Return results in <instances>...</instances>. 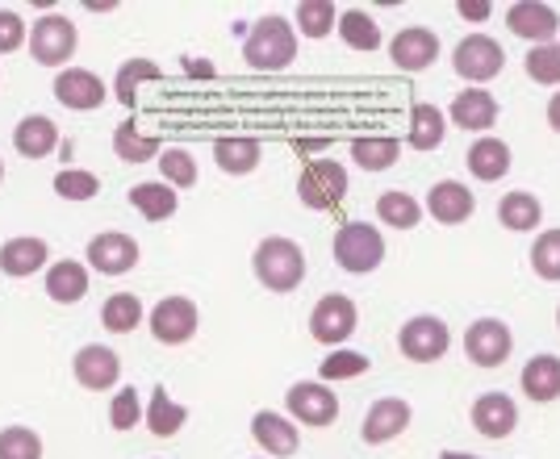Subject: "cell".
I'll return each mask as SVG.
<instances>
[{
    "mask_svg": "<svg viewBox=\"0 0 560 459\" xmlns=\"http://www.w3.org/2000/svg\"><path fill=\"white\" fill-rule=\"evenodd\" d=\"M243 59H247V68L256 71H284L293 59H298V34H293V25L284 22V17H259L252 25V34H247V43H243Z\"/></svg>",
    "mask_w": 560,
    "mask_h": 459,
    "instance_id": "cell-1",
    "label": "cell"
},
{
    "mask_svg": "<svg viewBox=\"0 0 560 459\" xmlns=\"http://www.w3.org/2000/svg\"><path fill=\"white\" fill-rule=\"evenodd\" d=\"M256 280L268 289V293H293L305 275V251L293 243V238H264L256 247Z\"/></svg>",
    "mask_w": 560,
    "mask_h": 459,
    "instance_id": "cell-2",
    "label": "cell"
},
{
    "mask_svg": "<svg viewBox=\"0 0 560 459\" xmlns=\"http://www.w3.org/2000/svg\"><path fill=\"white\" fill-rule=\"evenodd\" d=\"M330 251H335V263L351 275H369L381 268V259H385V238H381V229L369 226V222H343V226L335 229V243H330Z\"/></svg>",
    "mask_w": 560,
    "mask_h": 459,
    "instance_id": "cell-3",
    "label": "cell"
},
{
    "mask_svg": "<svg viewBox=\"0 0 560 459\" xmlns=\"http://www.w3.org/2000/svg\"><path fill=\"white\" fill-rule=\"evenodd\" d=\"M452 68H456V75L468 80L472 89H481V84H490L493 75H502L506 50H502V43L490 38V34H468V38H460L456 50H452Z\"/></svg>",
    "mask_w": 560,
    "mask_h": 459,
    "instance_id": "cell-4",
    "label": "cell"
},
{
    "mask_svg": "<svg viewBox=\"0 0 560 459\" xmlns=\"http://www.w3.org/2000/svg\"><path fill=\"white\" fill-rule=\"evenodd\" d=\"M514 334L502 318H477L465 330V355L477 367H502L511 360Z\"/></svg>",
    "mask_w": 560,
    "mask_h": 459,
    "instance_id": "cell-5",
    "label": "cell"
},
{
    "mask_svg": "<svg viewBox=\"0 0 560 459\" xmlns=\"http://www.w3.org/2000/svg\"><path fill=\"white\" fill-rule=\"evenodd\" d=\"M75 43H80L75 25L68 17H59V13H47L43 22L30 30V55L43 68H63L71 55H75Z\"/></svg>",
    "mask_w": 560,
    "mask_h": 459,
    "instance_id": "cell-6",
    "label": "cell"
},
{
    "mask_svg": "<svg viewBox=\"0 0 560 459\" xmlns=\"http://www.w3.org/2000/svg\"><path fill=\"white\" fill-rule=\"evenodd\" d=\"M397 346H401V355H406V360H415V364H435V360H444L447 355L452 334H447V326L440 318L422 314V318H410L406 326H401Z\"/></svg>",
    "mask_w": 560,
    "mask_h": 459,
    "instance_id": "cell-7",
    "label": "cell"
},
{
    "mask_svg": "<svg viewBox=\"0 0 560 459\" xmlns=\"http://www.w3.org/2000/svg\"><path fill=\"white\" fill-rule=\"evenodd\" d=\"M284 405L302 426H314V431H323L339 417V397L323 380H298L293 389L284 392Z\"/></svg>",
    "mask_w": 560,
    "mask_h": 459,
    "instance_id": "cell-8",
    "label": "cell"
},
{
    "mask_svg": "<svg viewBox=\"0 0 560 459\" xmlns=\"http://www.w3.org/2000/svg\"><path fill=\"white\" fill-rule=\"evenodd\" d=\"M298 192H302V205L310 209H335L343 197H348V172L335 160H314L302 172L298 180Z\"/></svg>",
    "mask_w": 560,
    "mask_h": 459,
    "instance_id": "cell-9",
    "label": "cell"
},
{
    "mask_svg": "<svg viewBox=\"0 0 560 459\" xmlns=\"http://www.w3.org/2000/svg\"><path fill=\"white\" fill-rule=\"evenodd\" d=\"M355 321H360L355 301L343 297V293H330V297H323L314 305V314H310V334H314L318 343L339 346L355 334Z\"/></svg>",
    "mask_w": 560,
    "mask_h": 459,
    "instance_id": "cell-10",
    "label": "cell"
},
{
    "mask_svg": "<svg viewBox=\"0 0 560 459\" xmlns=\"http://www.w3.org/2000/svg\"><path fill=\"white\" fill-rule=\"evenodd\" d=\"M389 59H394L397 71H427L440 59V34L427 30V25H406L389 43Z\"/></svg>",
    "mask_w": 560,
    "mask_h": 459,
    "instance_id": "cell-11",
    "label": "cell"
},
{
    "mask_svg": "<svg viewBox=\"0 0 560 459\" xmlns=\"http://www.w3.org/2000/svg\"><path fill=\"white\" fill-rule=\"evenodd\" d=\"M147 321H151V334L164 346H180L197 334V305L188 297H164Z\"/></svg>",
    "mask_w": 560,
    "mask_h": 459,
    "instance_id": "cell-12",
    "label": "cell"
},
{
    "mask_svg": "<svg viewBox=\"0 0 560 459\" xmlns=\"http://www.w3.org/2000/svg\"><path fill=\"white\" fill-rule=\"evenodd\" d=\"M506 25H511L514 38H527L532 46H548L560 30V13L552 4H539V0H518L506 9Z\"/></svg>",
    "mask_w": 560,
    "mask_h": 459,
    "instance_id": "cell-13",
    "label": "cell"
},
{
    "mask_svg": "<svg viewBox=\"0 0 560 459\" xmlns=\"http://www.w3.org/2000/svg\"><path fill=\"white\" fill-rule=\"evenodd\" d=\"M84 259L101 275H126L135 272V263H139V243L130 234H121V229H109V234H96L93 243H89Z\"/></svg>",
    "mask_w": 560,
    "mask_h": 459,
    "instance_id": "cell-14",
    "label": "cell"
},
{
    "mask_svg": "<svg viewBox=\"0 0 560 459\" xmlns=\"http://www.w3.org/2000/svg\"><path fill=\"white\" fill-rule=\"evenodd\" d=\"M55 96H59V105L63 109H101L105 105V80L101 75H93V71H84V68H68V71H59V80H55Z\"/></svg>",
    "mask_w": 560,
    "mask_h": 459,
    "instance_id": "cell-15",
    "label": "cell"
},
{
    "mask_svg": "<svg viewBox=\"0 0 560 459\" xmlns=\"http://www.w3.org/2000/svg\"><path fill=\"white\" fill-rule=\"evenodd\" d=\"M117 376H121V355L109 351V346L101 343H89L80 346V355H75V380L84 385V389H114Z\"/></svg>",
    "mask_w": 560,
    "mask_h": 459,
    "instance_id": "cell-16",
    "label": "cell"
},
{
    "mask_svg": "<svg viewBox=\"0 0 560 459\" xmlns=\"http://www.w3.org/2000/svg\"><path fill=\"white\" fill-rule=\"evenodd\" d=\"M406 426H410V405L401 401V397H381L373 401V410L364 413V443H394L397 435H406Z\"/></svg>",
    "mask_w": 560,
    "mask_h": 459,
    "instance_id": "cell-17",
    "label": "cell"
},
{
    "mask_svg": "<svg viewBox=\"0 0 560 459\" xmlns=\"http://www.w3.org/2000/svg\"><path fill=\"white\" fill-rule=\"evenodd\" d=\"M472 426H477V435L486 438H506L518 426L514 397H506V392H481L472 401Z\"/></svg>",
    "mask_w": 560,
    "mask_h": 459,
    "instance_id": "cell-18",
    "label": "cell"
},
{
    "mask_svg": "<svg viewBox=\"0 0 560 459\" xmlns=\"http://www.w3.org/2000/svg\"><path fill=\"white\" fill-rule=\"evenodd\" d=\"M472 209H477L472 192L456 180H440L431 192H427V213H431L440 226H460V222L472 217Z\"/></svg>",
    "mask_w": 560,
    "mask_h": 459,
    "instance_id": "cell-19",
    "label": "cell"
},
{
    "mask_svg": "<svg viewBox=\"0 0 560 459\" xmlns=\"http://www.w3.org/2000/svg\"><path fill=\"white\" fill-rule=\"evenodd\" d=\"M252 438H256L268 456H280V459H289L298 451V443H302L298 426H293L289 417H280L277 410H259L256 417H252Z\"/></svg>",
    "mask_w": 560,
    "mask_h": 459,
    "instance_id": "cell-20",
    "label": "cell"
},
{
    "mask_svg": "<svg viewBox=\"0 0 560 459\" xmlns=\"http://www.w3.org/2000/svg\"><path fill=\"white\" fill-rule=\"evenodd\" d=\"M447 117H452V126H460V130H481V134H486L493 121H498V101L481 89H465V92H456Z\"/></svg>",
    "mask_w": 560,
    "mask_h": 459,
    "instance_id": "cell-21",
    "label": "cell"
},
{
    "mask_svg": "<svg viewBox=\"0 0 560 459\" xmlns=\"http://www.w3.org/2000/svg\"><path fill=\"white\" fill-rule=\"evenodd\" d=\"M468 172L481 184L502 180V176L511 172V146H506L502 138H477V142L468 146Z\"/></svg>",
    "mask_w": 560,
    "mask_h": 459,
    "instance_id": "cell-22",
    "label": "cell"
},
{
    "mask_svg": "<svg viewBox=\"0 0 560 459\" xmlns=\"http://www.w3.org/2000/svg\"><path fill=\"white\" fill-rule=\"evenodd\" d=\"M518 385L523 392L532 397V401H557L560 397V360L557 355H532L527 367H523V376H518Z\"/></svg>",
    "mask_w": 560,
    "mask_h": 459,
    "instance_id": "cell-23",
    "label": "cell"
},
{
    "mask_svg": "<svg viewBox=\"0 0 560 459\" xmlns=\"http://www.w3.org/2000/svg\"><path fill=\"white\" fill-rule=\"evenodd\" d=\"M84 293H89V272H84V263H75V259L50 263L47 297L55 301V305H75V301H84Z\"/></svg>",
    "mask_w": 560,
    "mask_h": 459,
    "instance_id": "cell-24",
    "label": "cell"
},
{
    "mask_svg": "<svg viewBox=\"0 0 560 459\" xmlns=\"http://www.w3.org/2000/svg\"><path fill=\"white\" fill-rule=\"evenodd\" d=\"M13 146L22 151L25 160H47L50 151L59 146V130H55V121L50 117H43V114H30L13 130Z\"/></svg>",
    "mask_w": 560,
    "mask_h": 459,
    "instance_id": "cell-25",
    "label": "cell"
},
{
    "mask_svg": "<svg viewBox=\"0 0 560 459\" xmlns=\"http://www.w3.org/2000/svg\"><path fill=\"white\" fill-rule=\"evenodd\" d=\"M213 163H218L226 176H247V172L259 167V142L243 134L218 138V142H213Z\"/></svg>",
    "mask_w": 560,
    "mask_h": 459,
    "instance_id": "cell-26",
    "label": "cell"
},
{
    "mask_svg": "<svg viewBox=\"0 0 560 459\" xmlns=\"http://www.w3.org/2000/svg\"><path fill=\"white\" fill-rule=\"evenodd\" d=\"M47 259H50V251L43 238H13V243L0 247V268L9 275H18V280H22V275H34Z\"/></svg>",
    "mask_w": 560,
    "mask_h": 459,
    "instance_id": "cell-27",
    "label": "cell"
},
{
    "mask_svg": "<svg viewBox=\"0 0 560 459\" xmlns=\"http://www.w3.org/2000/svg\"><path fill=\"white\" fill-rule=\"evenodd\" d=\"M544 222V205H539L532 192H506L498 201V226H506L511 234H527Z\"/></svg>",
    "mask_w": 560,
    "mask_h": 459,
    "instance_id": "cell-28",
    "label": "cell"
},
{
    "mask_svg": "<svg viewBox=\"0 0 560 459\" xmlns=\"http://www.w3.org/2000/svg\"><path fill=\"white\" fill-rule=\"evenodd\" d=\"M130 205L139 209L147 222H167L180 205V197H176L172 184H135L130 188Z\"/></svg>",
    "mask_w": 560,
    "mask_h": 459,
    "instance_id": "cell-29",
    "label": "cell"
},
{
    "mask_svg": "<svg viewBox=\"0 0 560 459\" xmlns=\"http://www.w3.org/2000/svg\"><path fill=\"white\" fill-rule=\"evenodd\" d=\"M444 134H447V117L440 105H427L422 101V105L410 109V146L415 151H435L444 142Z\"/></svg>",
    "mask_w": 560,
    "mask_h": 459,
    "instance_id": "cell-30",
    "label": "cell"
},
{
    "mask_svg": "<svg viewBox=\"0 0 560 459\" xmlns=\"http://www.w3.org/2000/svg\"><path fill=\"white\" fill-rule=\"evenodd\" d=\"M376 217L394 229H415L422 222V205L410 192L389 188V192H381V201H376Z\"/></svg>",
    "mask_w": 560,
    "mask_h": 459,
    "instance_id": "cell-31",
    "label": "cell"
},
{
    "mask_svg": "<svg viewBox=\"0 0 560 459\" xmlns=\"http://www.w3.org/2000/svg\"><path fill=\"white\" fill-rule=\"evenodd\" d=\"M185 422H188V410H185V405H176V401L167 397L164 385L151 392V401H147V426H151V435L172 438L180 426H185Z\"/></svg>",
    "mask_w": 560,
    "mask_h": 459,
    "instance_id": "cell-32",
    "label": "cell"
},
{
    "mask_svg": "<svg viewBox=\"0 0 560 459\" xmlns=\"http://www.w3.org/2000/svg\"><path fill=\"white\" fill-rule=\"evenodd\" d=\"M397 138H373V134H364V138H355L351 142V160H355V167H364V172H389L397 163Z\"/></svg>",
    "mask_w": 560,
    "mask_h": 459,
    "instance_id": "cell-33",
    "label": "cell"
},
{
    "mask_svg": "<svg viewBox=\"0 0 560 459\" xmlns=\"http://www.w3.org/2000/svg\"><path fill=\"white\" fill-rule=\"evenodd\" d=\"M114 151H117V160H126V163H147V160H155L164 146L151 134H142L135 121H121L114 130Z\"/></svg>",
    "mask_w": 560,
    "mask_h": 459,
    "instance_id": "cell-34",
    "label": "cell"
},
{
    "mask_svg": "<svg viewBox=\"0 0 560 459\" xmlns=\"http://www.w3.org/2000/svg\"><path fill=\"white\" fill-rule=\"evenodd\" d=\"M335 30H339V38H343L351 50H376V46H381V25H376L364 9H348Z\"/></svg>",
    "mask_w": 560,
    "mask_h": 459,
    "instance_id": "cell-35",
    "label": "cell"
},
{
    "mask_svg": "<svg viewBox=\"0 0 560 459\" xmlns=\"http://www.w3.org/2000/svg\"><path fill=\"white\" fill-rule=\"evenodd\" d=\"M101 321H105V330H114V334H130L142 321V301L135 297V293H114V297L101 305Z\"/></svg>",
    "mask_w": 560,
    "mask_h": 459,
    "instance_id": "cell-36",
    "label": "cell"
},
{
    "mask_svg": "<svg viewBox=\"0 0 560 459\" xmlns=\"http://www.w3.org/2000/svg\"><path fill=\"white\" fill-rule=\"evenodd\" d=\"M298 25H302L305 38H327L330 30L339 25V13L330 0H302L298 4Z\"/></svg>",
    "mask_w": 560,
    "mask_h": 459,
    "instance_id": "cell-37",
    "label": "cell"
},
{
    "mask_svg": "<svg viewBox=\"0 0 560 459\" xmlns=\"http://www.w3.org/2000/svg\"><path fill=\"white\" fill-rule=\"evenodd\" d=\"M532 268L548 284L560 280V229H544L536 243H532Z\"/></svg>",
    "mask_w": 560,
    "mask_h": 459,
    "instance_id": "cell-38",
    "label": "cell"
},
{
    "mask_svg": "<svg viewBox=\"0 0 560 459\" xmlns=\"http://www.w3.org/2000/svg\"><path fill=\"white\" fill-rule=\"evenodd\" d=\"M142 80H160V68L147 63V59H126V63L117 68L114 96L121 101V105H135V89H139Z\"/></svg>",
    "mask_w": 560,
    "mask_h": 459,
    "instance_id": "cell-39",
    "label": "cell"
},
{
    "mask_svg": "<svg viewBox=\"0 0 560 459\" xmlns=\"http://www.w3.org/2000/svg\"><path fill=\"white\" fill-rule=\"evenodd\" d=\"M160 172H164V184H172V188H192L197 184V160L188 155L185 146L160 151Z\"/></svg>",
    "mask_w": 560,
    "mask_h": 459,
    "instance_id": "cell-40",
    "label": "cell"
},
{
    "mask_svg": "<svg viewBox=\"0 0 560 459\" xmlns=\"http://www.w3.org/2000/svg\"><path fill=\"white\" fill-rule=\"evenodd\" d=\"M0 459H43V438L30 426H4L0 431Z\"/></svg>",
    "mask_w": 560,
    "mask_h": 459,
    "instance_id": "cell-41",
    "label": "cell"
},
{
    "mask_svg": "<svg viewBox=\"0 0 560 459\" xmlns=\"http://www.w3.org/2000/svg\"><path fill=\"white\" fill-rule=\"evenodd\" d=\"M523 68H527V75L536 80V84H560V46L548 43V46H532L527 50V59H523Z\"/></svg>",
    "mask_w": 560,
    "mask_h": 459,
    "instance_id": "cell-42",
    "label": "cell"
},
{
    "mask_svg": "<svg viewBox=\"0 0 560 459\" xmlns=\"http://www.w3.org/2000/svg\"><path fill=\"white\" fill-rule=\"evenodd\" d=\"M55 192H59L63 201H93L96 192H101V180H96L93 172H75V167H68V172L55 176Z\"/></svg>",
    "mask_w": 560,
    "mask_h": 459,
    "instance_id": "cell-43",
    "label": "cell"
},
{
    "mask_svg": "<svg viewBox=\"0 0 560 459\" xmlns=\"http://www.w3.org/2000/svg\"><path fill=\"white\" fill-rule=\"evenodd\" d=\"M360 372H369V355H360V351H335L323 360V380H343V376H360Z\"/></svg>",
    "mask_w": 560,
    "mask_h": 459,
    "instance_id": "cell-44",
    "label": "cell"
},
{
    "mask_svg": "<svg viewBox=\"0 0 560 459\" xmlns=\"http://www.w3.org/2000/svg\"><path fill=\"white\" fill-rule=\"evenodd\" d=\"M139 417H142L139 389H121L114 397V405H109V422H114V431H130V426H139Z\"/></svg>",
    "mask_w": 560,
    "mask_h": 459,
    "instance_id": "cell-45",
    "label": "cell"
},
{
    "mask_svg": "<svg viewBox=\"0 0 560 459\" xmlns=\"http://www.w3.org/2000/svg\"><path fill=\"white\" fill-rule=\"evenodd\" d=\"M25 43V22L13 9H0V55H13Z\"/></svg>",
    "mask_w": 560,
    "mask_h": 459,
    "instance_id": "cell-46",
    "label": "cell"
},
{
    "mask_svg": "<svg viewBox=\"0 0 560 459\" xmlns=\"http://www.w3.org/2000/svg\"><path fill=\"white\" fill-rule=\"evenodd\" d=\"M456 9H460V17H468V22H486L490 17V0H460Z\"/></svg>",
    "mask_w": 560,
    "mask_h": 459,
    "instance_id": "cell-47",
    "label": "cell"
},
{
    "mask_svg": "<svg viewBox=\"0 0 560 459\" xmlns=\"http://www.w3.org/2000/svg\"><path fill=\"white\" fill-rule=\"evenodd\" d=\"M548 126H552V130L560 134V92L552 96V101H548Z\"/></svg>",
    "mask_w": 560,
    "mask_h": 459,
    "instance_id": "cell-48",
    "label": "cell"
},
{
    "mask_svg": "<svg viewBox=\"0 0 560 459\" xmlns=\"http://www.w3.org/2000/svg\"><path fill=\"white\" fill-rule=\"evenodd\" d=\"M440 459H477V456H447V451H444V456H440Z\"/></svg>",
    "mask_w": 560,
    "mask_h": 459,
    "instance_id": "cell-49",
    "label": "cell"
},
{
    "mask_svg": "<svg viewBox=\"0 0 560 459\" xmlns=\"http://www.w3.org/2000/svg\"><path fill=\"white\" fill-rule=\"evenodd\" d=\"M0 176H4V163H0Z\"/></svg>",
    "mask_w": 560,
    "mask_h": 459,
    "instance_id": "cell-50",
    "label": "cell"
},
{
    "mask_svg": "<svg viewBox=\"0 0 560 459\" xmlns=\"http://www.w3.org/2000/svg\"><path fill=\"white\" fill-rule=\"evenodd\" d=\"M557 326H560V309H557Z\"/></svg>",
    "mask_w": 560,
    "mask_h": 459,
    "instance_id": "cell-51",
    "label": "cell"
}]
</instances>
